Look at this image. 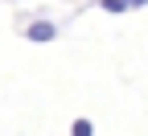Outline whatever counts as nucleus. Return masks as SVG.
I'll use <instances>...</instances> for the list:
<instances>
[{"label": "nucleus", "mask_w": 148, "mask_h": 136, "mask_svg": "<svg viewBox=\"0 0 148 136\" xmlns=\"http://www.w3.org/2000/svg\"><path fill=\"white\" fill-rule=\"evenodd\" d=\"M25 37H29V41H37V46H45V41L58 37V25H53V21H33V25L25 29Z\"/></svg>", "instance_id": "nucleus-1"}, {"label": "nucleus", "mask_w": 148, "mask_h": 136, "mask_svg": "<svg viewBox=\"0 0 148 136\" xmlns=\"http://www.w3.org/2000/svg\"><path fill=\"white\" fill-rule=\"evenodd\" d=\"M70 136H95V128H90V120H74Z\"/></svg>", "instance_id": "nucleus-2"}, {"label": "nucleus", "mask_w": 148, "mask_h": 136, "mask_svg": "<svg viewBox=\"0 0 148 136\" xmlns=\"http://www.w3.org/2000/svg\"><path fill=\"white\" fill-rule=\"evenodd\" d=\"M103 12H127L123 0H103Z\"/></svg>", "instance_id": "nucleus-3"}, {"label": "nucleus", "mask_w": 148, "mask_h": 136, "mask_svg": "<svg viewBox=\"0 0 148 136\" xmlns=\"http://www.w3.org/2000/svg\"><path fill=\"white\" fill-rule=\"evenodd\" d=\"M123 4H127V8H140V4H148V0H123Z\"/></svg>", "instance_id": "nucleus-4"}]
</instances>
